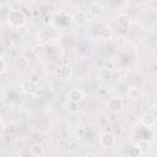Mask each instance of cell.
<instances>
[{"label":"cell","mask_w":157,"mask_h":157,"mask_svg":"<svg viewBox=\"0 0 157 157\" xmlns=\"http://www.w3.org/2000/svg\"><path fill=\"white\" fill-rule=\"evenodd\" d=\"M136 147L139 148V151L141 152V155H144V153H147V152L150 151V148H151V142H150L148 140L142 139V140H140V141L137 142Z\"/></svg>","instance_id":"5bb4252c"},{"label":"cell","mask_w":157,"mask_h":157,"mask_svg":"<svg viewBox=\"0 0 157 157\" xmlns=\"http://www.w3.org/2000/svg\"><path fill=\"white\" fill-rule=\"evenodd\" d=\"M40 157H48V156H44V155H42V156H40Z\"/></svg>","instance_id":"4316f807"},{"label":"cell","mask_w":157,"mask_h":157,"mask_svg":"<svg viewBox=\"0 0 157 157\" xmlns=\"http://www.w3.org/2000/svg\"><path fill=\"white\" fill-rule=\"evenodd\" d=\"M29 153L33 156V157H40L42 155H44V147L42 144L39 142H36L33 145H31L29 147Z\"/></svg>","instance_id":"30bf717a"},{"label":"cell","mask_w":157,"mask_h":157,"mask_svg":"<svg viewBox=\"0 0 157 157\" xmlns=\"http://www.w3.org/2000/svg\"><path fill=\"white\" fill-rule=\"evenodd\" d=\"M129 155H130V157H141V152L139 151V148L136 146H134L129 150Z\"/></svg>","instance_id":"ffe728a7"},{"label":"cell","mask_w":157,"mask_h":157,"mask_svg":"<svg viewBox=\"0 0 157 157\" xmlns=\"http://www.w3.org/2000/svg\"><path fill=\"white\" fill-rule=\"evenodd\" d=\"M10 157H22V155L21 153H12Z\"/></svg>","instance_id":"cb8c5ba5"},{"label":"cell","mask_w":157,"mask_h":157,"mask_svg":"<svg viewBox=\"0 0 157 157\" xmlns=\"http://www.w3.org/2000/svg\"><path fill=\"white\" fill-rule=\"evenodd\" d=\"M117 21H118V25H119L120 27H123V28L129 27V25H130V22H131L130 17H129L128 15H125V13L119 15V16H118V18H117Z\"/></svg>","instance_id":"9a60e30c"},{"label":"cell","mask_w":157,"mask_h":157,"mask_svg":"<svg viewBox=\"0 0 157 157\" xmlns=\"http://www.w3.org/2000/svg\"><path fill=\"white\" fill-rule=\"evenodd\" d=\"M23 58H26L28 61H29V59H34L36 58V53H34V50L33 49H27V50H25V55H23Z\"/></svg>","instance_id":"44dd1931"},{"label":"cell","mask_w":157,"mask_h":157,"mask_svg":"<svg viewBox=\"0 0 157 157\" xmlns=\"http://www.w3.org/2000/svg\"><path fill=\"white\" fill-rule=\"evenodd\" d=\"M67 101L69 102H72V103L80 104L83 101V92L81 90H78V88L70 90L69 93H67Z\"/></svg>","instance_id":"5b68a950"},{"label":"cell","mask_w":157,"mask_h":157,"mask_svg":"<svg viewBox=\"0 0 157 157\" xmlns=\"http://www.w3.org/2000/svg\"><path fill=\"white\" fill-rule=\"evenodd\" d=\"M4 101V92L0 90V102H2Z\"/></svg>","instance_id":"d4e9b609"},{"label":"cell","mask_w":157,"mask_h":157,"mask_svg":"<svg viewBox=\"0 0 157 157\" xmlns=\"http://www.w3.org/2000/svg\"><path fill=\"white\" fill-rule=\"evenodd\" d=\"M58 126H59V129L65 130V129H67V128L70 126V123H69V120H66V119H60V120L58 121Z\"/></svg>","instance_id":"d6986e66"},{"label":"cell","mask_w":157,"mask_h":157,"mask_svg":"<svg viewBox=\"0 0 157 157\" xmlns=\"http://www.w3.org/2000/svg\"><path fill=\"white\" fill-rule=\"evenodd\" d=\"M21 91L27 96H32V94L37 93L38 85H37V82L34 80H25L21 83Z\"/></svg>","instance_id":"7a4b0ae2"},{"label":"cell","mask_w":157,"mask_h":157,"mask_svg":"<svg viewBox=\"0 0 157 157\" xmlns=\"http://www.w3.org/2000/svg\"><path fill=\"white\" fill-rule=\"evenodd\" d=\"M140 123L145 128H152L156 125V115L152 113H146L140 118Z\"/></svg>","instance_id":"8992f818"},{"label":"cell","mask_w":157,"mask_h":157,"mask_svg":"<svg viewBox=\"0 0 157 157\" xmlns=\"http://www.w3.org/2000/svg\"><path fill=\"white\" fill-rule=\"evenodd\" d=\"M66 109L70 112V113H77L78 112V104L77 103H72V102H67V104H66Z\"/></svg>","instance_id":"ac0fdd59"},{"label":"cell","mask_w":157,"mask_h":157,"mask_svg":"<svg viewBox=\"0 0 157 157\" xmlns=\"http://www.w3.org/2000/svg\"><path fill=\"white\" fill-rule=\"evenodd\" d=\"M5 69H6V64H5V61H4V59L0 56V75L5 71Z\"/></svg>","instance_id":"603a6c76"},{"label":"cell","mask_w":157,"mask_h":157,"mask_svg":"<svg viewBox=\"0 0 157 157\" xmlns=\"http://www.w3.org/2000/svg\"><path fill=\"white\" fill-rule=\"evenodd\" d=\"M107 107H108V110H109L110 113L115 114V113L121 112V109H123V107H124V103H123V101H121L120 98H118V97H112V98L107 102Z\"/></svg>","instance_id":"3957f363"},{"label":"cell","mask_w":157,"mask_h":157,"mask_svg":"<svg viewBox=\"0 0 157 157\" xmlns=\"http://www.w3.org/2000/svg\"><path fill=\"white\" fill-rule=\"evenodd\" d=\"M0 121H1V117H0Z\"/></svg>","instance_id":"83f0119b"},{"label":"cell","mask_w":157,"mask_h":157,"mask_svg":"<svg viewBox=\"0 0 157 157\" xmlns=\"http://www.w3.org/2000/svg\"><path fill=\"white\" fill-rule=\"evenodd\" d=\"M38 39H39L42 43L48 42V40L50 39V33H49V31H47V29L39 31V33H38Z\"/></svg>","instance_id":"2e32d148"},{"label":"cell","mask_w":157,"mask_h":157,"mask_svg":"<svg viewBox=\"0 0 157 157\" xmlns=\"http://www.w3.org/2000/svg\"><path fill=\"white\" fill-rule=\"evenodd\" d=\"M112 76H113V74H112L110 69H108V67H101L98 70V78L102 81H109L112 78Z\"/></svg>","instance_id":"4fadbf2b"},{"label":"cell","mask_w":157,"mask_h":157,"mask_svg":"<svg viewBox=\"0 0 157 157\" xmlns=\"http://www.w3.org/2000/svg\"><path fill=\"white\" fill-rule=\"evenodd\" d=\"M128 96H129L130 99H134L135 101V99H139L140 98L141 93H140V91L137 88H130L129 92H128Z\"/></svg>","instance_id":"e0dca14e"},{"label":"cell","mask_w":157,"mask_h":157,"mask_svg":"<svg viewBox=\"0 0 157 157\" xmlns=\"http://www.w3.org/2000/svg\"><path fill=\"white\" fill-rule=\"evenodd\" d=\"M85 157H97V156H96L94 153H87V155H86Z\"/></svg>","instance_id":"484cf974"},{"label":"cell","mask_w":157,"mask_h":157,"mask_svg":"<svg viewBox=\"0 0 157 157\" xmlns=\"http://www.w3.org/2000/svg\"><path fill=\"white\" fill-rule=\"evenodd\" d=\"M103 12V6L98 2H92L88 6V15L91 17H99Z\"/></svg>","instance_id":"9c48e42d"},{"label":"cell","mask_w":157,"mask_h":157,"mask_svg":"<svg viewBox=\"0 0 157 157\" xmlns=\"http://www.w3.org/2000/svg\"><path fill=\"white\" fill-rule=\"evenodd\" d=\"M112 36H113V31H112V28L109 26H102L99 28V31H98V37L101 39L108 40V39L112 38Z\"/></svg>","instance_id":"8fae6325"},{"label":"cell","mask_w":157,"mask_h":157,"mask_svg":"<svg viewBox=\"0 0 157 157\" xmlns=\"http://www.w3.org/2000/svg\"><path fill=\"white\" fill-rule=\"evenodd\" d=\"M7 23L13 28H21L26 25V15L22 10H11L6 17Z\"/></svg>","instance_id":"6da1fadb"},{"label":"cell","mask_w":157,"mask_h":157,"mask_svg":"<svg viewBox=\"0 0 157 157\" xmlns=\"http://www.w3.org/2000/svg\"><path fill=\"white\" fill-rule=\"evenodd\" d=\"M99 142H101V145L103 147H112V146L115 145V137L110 132H104V134L101 135Z\"/></svg>","instance_id":"52a82bcc"},{"label":"cell","mask_w":157,"mask_h":157,"mask_svg":"<svg viewBox=\"0 0 157 157\" xmlns=\"http://www.w3.org/2000/svg\"><path fill=\"white\" fill-rule=\"evenodd\" d=\"M55 74L59 78H63V80H66V78H70L71 75H72V69L69 64H63L60 65L56 70H55Z\"/></svg>","instance_id":"277c9868"},{"label":"cell","mask_w":157,"mask_h":157,"mask_svg":"<svg viewBox=\"0 0 157 157\" xmlns=\"http://www.w3.org/2000/svg\"><path fill=\"white\" fill-rule=\"evenodd\" d=\"M67 147H70V148H76V147H77V139H76V137L69 139V141H67Z\"/></svg>","instance_id":"7402d4cb"},{"label":"cell","mask_w":157,"mask_h":157,"mask_svg":"<svg viewBox=\"0 0 157 157\" xmlns=\"http://www.w3.org/2000/svg\"><path fill=\"white\" fill-rule=\"evenodd\" d=\"M72 21L78 27L83 26V25H86L88 22V15L85 11H77V12H75V15L72 17Z\"/></svg>","instance_id":"ba28073f"},{"label":"cell","mask_w":157,"mask_h":157,"mask_svg":"<svg viewBox=\"0 0 157 157\" xmlns=\"http://www.w3.org/2000/svg\"><path fill=\"white\" fill-rule=\"evenodd\" d=\"M15 66H16V69H17L18 71H25V70L28 69V66H29V61H28L26 58L20 56V58L16 59V61H15Z\"/></svg>","instance_id":"7c38bea8"}]
</instances>
